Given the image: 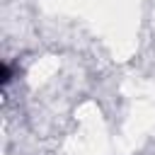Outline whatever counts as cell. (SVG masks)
Returning <instances> with one entry per match:
<instances>
[]
</instances>
